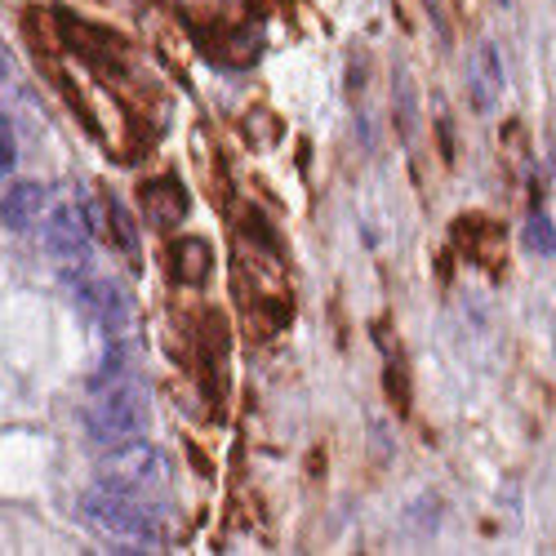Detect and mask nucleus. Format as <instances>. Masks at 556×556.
Here are the masks:
<instances>
[{
    "mask_svg": "<svg viewBox=\"0 0 556 556\" xmlns=\"http://www.w3.org/2000/svg\"><path fill=\"white\" fill-rule=\"evenodd\" d=\"M138 201H143V214H148V223H156V227H178L182 218H188V188H182L178 178H152V182H143V192H138Z\"/></svg>",
    "mask_w": 556,
    "mask_h": 556,
    "instance_id": "obj_7",
    "label": "nucleus"
},
{
    "mask_svg": "<svg viewBox=\"0 0 556 556\" xmlns=\"http://www.w3.org/2000/svg\"><path fill=\"white\" fill-rule=\"evenodd\" d=\"M10 169H14V129L0 116V174H10Z\"/></svg>",
    "mask_w": 556,
    "mask_h": 556,
    "instance_id": "obj_12",
    "label": "nucleus"
},
{
    "mask_svg": "<svg viewBox=\"0 0 556 556\" xmlns=\"http://www.w3.org/2000/svg\"><path fill=\"white\" fill-rule=\"evenodd\" d=\"M72 276H76V307L85 312L89 326H94L108 343L134 339V299L116 276L112 271H89V267H80Z\"/></svg>",
    "mask_w": 556,
    "mask_h": 556,
    "instance_id": "obj_4",
    "label": "nucleus"
},
{
    "mask_svg": "<svg viewBox=\"0 0 556 556\" xmlns=\"http://www.w3.org/2000/svg\"><path fill=\"white\" fill-rule=\"evenodd\" d=\"M148 388L138 375L129 379H116V383H103V388H89V405H85V432L94 445L112 450V445H125V441H138L148 432Z\"/></svg>",
    "mask_w": 556,
    "mask_h": 556,
    "instance_id": "obj_2",
    "label": "nucleus"
},
{
    "mask_svg": "<svg viewBox=\"0 0 556 556\" xmlns=\"http://www.w3.org/2000/svg\"><path fill=\"white\" fill-rule=\"evenodd\" d=\"M45 205H50L45 182H14V188L0 197V223L10 231H31L45 218Z\"/></svg>",
    "mask_w": 556,
    "mask_h": 556,
    "instance_id": "obj_8",
    "label": "nucleus"
},
{
    "mask_svg": "<svg viewBox=\"0 0 556 556\" xmlns=\"http://www.w3.org/2000/svg\"><path fill=\"white\" fill-rule=\"evenodd\" d=\"M80 513L99 534L129 543L125 552H156L165 543V503H152V498H138V494L94 481L80 494Z\"/></svg>",
    "mask_w": 556,
    "mask_h": 556,
    "instance_id": "obj_1",
    "label": "nucleus"
},
{
    "mask_svg": "<svg viewBox=\"0 0 556 556\" xmlns=\"http://www.w3.org/2000/svg\"><path fill=\"white\" fill-rule=\"evenodd\" d=\"M99 481L112 485V490L138 494V498L165 503L169 463H165V454H161L156 445H148V441H125V445H112V450H108V463L99 468Z\"/></svg>",
    "mask_w": 556,
    "mask_h": 556,
    "instance_id": "obj_3",
    "label": "nucleus"
},
{
    "mask_svg": "<svg viewBox=\"0 0 556 556\" xmlns=\"http://www.w3.org/2000/svg\"><path fill=\"white\" fill-rule=\"evenodd\" d=\"M526 250H534L539 258H556V223L543 210H530L526 223Z\"/></svg>",
    "mask_w": 556,
    "mask_h": 556,
    "instance_id": "obj_10",
    "label": "nucleus"
},
{
    "mask_svg": "<svg viewBox=\"0 0 556 556\" xmlns=\"http://www.w3.org/2000/svg\"><path fill=\"white\" fill-rule=\"evenodd\" d=\"M40 241L63 271H80L89 267V250H94V218L80 201H63L40 218Z\"/></svg>",
    "mask_w": 556,
    "mask_h": 556,
    "instance_id": "obj_5",
    "label": "nucleus"
},
{
    "mask_svg": "<svg viewBox=\"0 0 556 556\" xmlns=\"http://www.w3.org/2000/svg\"><path fill=\"white\" fill-rule=\"evenodd\" d=\"M0 72H5V54H0Z\"/></svg>",
    "mask_w": 556,
    "mask_h": 556,
    "instance_id": "obj_13",
    "label": "nucleus"
},
{
    "mask_svg": "<svg viewBox=\"0 0 556 556\" xmlns=\"http://www.w3.org/2000/svg\"><path fill=\"white\" fill-rule=\"evenodd\" d=\"M103 210L112 214V237L121 241V250L125 254H138V231H134V218L121 210V201L116 197H103Z\"/></svg>",
    "mask_w": 556,
    "mask_h": 556,
    "instance_id": "obj_11",
    "label": "nucleus"
},
{
    "mask_svg": "<svg viewBox=\"0 0 556 556\" xmlns=\"http://www.w3.org/2000/svg\"><path fill=\"white\" fill-rule=\"evenodd\" d=\"M210 267H214V250L201 237H178V245H174V276L182 286H205Z\"/></svg>",
    "mask_w": 556,
    "mask_h": 556,
    "instance_id": "obj_9",
    "label": "nucleus"
},
{
    "mask_svg": "<svg viewBox=\"0 0 556 556\" xmlns=\"http://www.w3.org/2000/svg\"><path fill=\"white\" fill-rule=\"evenodd\" d=\"M468 99L477 112H494L503 99V63L494 45H477L472 59H468Z\"/></svg>",
    "mask_w": 556,
    "mask_h": 556,
    "instance_id": "obj_6",
    "label": "nucleus"
}]
</instances>
